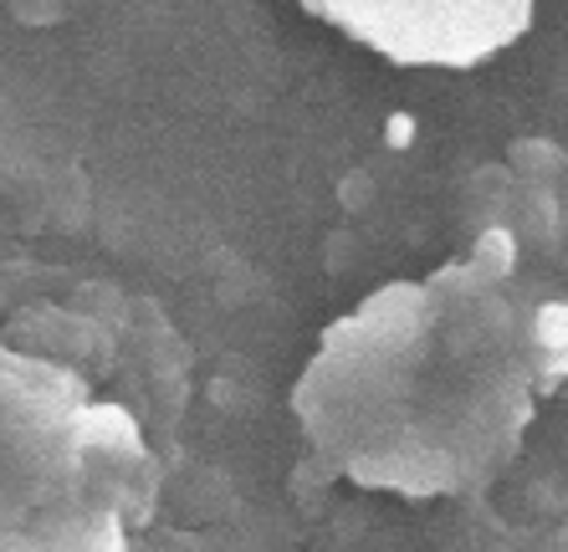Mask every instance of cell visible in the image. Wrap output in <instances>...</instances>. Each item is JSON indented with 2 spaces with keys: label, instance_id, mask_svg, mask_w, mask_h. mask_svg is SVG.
I'll return each instance as SVG.
<instances>
[{
  "label": "cell",
  "instance_id": "1",
  "mask_svg": "<svg viewBox=\"0 0 568 552\" xmlns=\"http://www.w3.org/2000/svg\"><path fill=\"white\" fill-rule=\"evenodd\" d=\"M568 343L491 236L462 262L369 292L323 328L292 415L323 466L395 497H471L523 450Z\"/></svg>",
  "mask_w": 568,
  "mask_h": 552
},
{
  "label": "cell",
  "instance_id": "3",
  "mask_svg": "<svg viewBox=\"0 0 568 552\" xmlns=\"http://www.w3.org/2000/svg\"><path fill=\"white\" fill-rule=\"evenodd\" d=\"M323 27L395 67H471L528 37L538 0H303Z\"/></svg>",
  "mask_w": 568,
  "mask_h": 552
},
{
  "label": "cell",
  "instance_id": "2",
  "mask_svg": "<svg viewBox=\"0 0 568 552\" xmlns=\"http://www.w3.org/2000/svg\"><path fill=\"white\" fill-rule=\"evenodd\" d=\"M476 231L507 256V272L568 343V149L523 139L476 174Z\"/></svg>",
  "mask_w": 568,
  "mask_h": 552
}]
</instances>
